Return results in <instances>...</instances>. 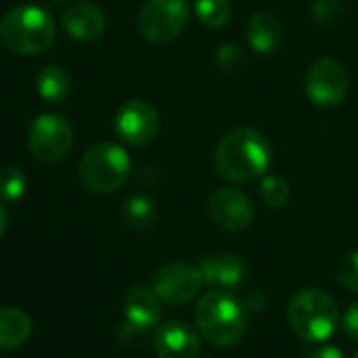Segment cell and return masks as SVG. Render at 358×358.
Wrapping results in <instances>:
<instances>
[{
  "label": "cell",
  "instance_id": "1",
  "mask_svg": "<svg viewBox=\"0 0 358 358\" xmlns=\"http://www.w3.org/2000/svg\"><path fill=\"white\" fill-rule=\"evenodd\" d=\"M273 166V147L266 136L254 128H235L227 132L214 149L216 174L233 185L262 178Z\"/></svg>",
  "mask_w": 358,
  "mask_h": 358
},
{
  "label": "cell",
  "instance_id": "2",
  "mask_svg": "<svg viewBox=\"0 0 358 358\" xmlns=\"http://www.w3.org/2000/svg\"><path fill=\"white\" fill-rule=\"evenodd\" d=\"M195 325L203 340L218 348H231L239 344L248 329V313L231 292L214 289L201 296L195 306Z\"/></svg>",
  "mask_w": 358,
  "mask_h": 358
},
{
  "label": "cell",
  "instance_id": "3",
  "mask_svg": "<svg viewBox=\"0 0 358 358\" xmlns=\"http://www.w3.org/2000/svg\"><path fill=\"white\" fill-rule=\"evenodd\" d=\"M55 21L42 6L19 4L0 19V40L15 55H42L55 42Z\"/></svg>",
  "mask_w": 358,
  "mask_h": 358
},
{
  "label": "cell",
  "instance_id": "4",
  "mask_svg": "<svg viewBox=\"0 0 358 358\" xmlns=\"http://www.w3.org/2000/svg\"><path fill=\"white\" fill-rule=\"evenodd\" d=\"M287 323L300 340L321 344L334 336L340 323V308L329 294L321 289H304L292 298L287 306Z\"/></svg>",
  "mask_w": 358,
  "mask_h": 358
},
{
  "label": "cell",
  "instance_id": "5",
  "mask_svg": "<svg viewBox=\"0 0 358 358\" xmlns=\"http://www.w3.org/2000/svg\"><path fill=\"white\" fill-rule=\"evenodd\" d=\"M130 170L132 162L124 147L115 143H96L80 162V182L94 195H109L128 180Z\"/></svg>",
  "mask_w": 358,
  "mask_h": 358
},
{
  "label": "cell",
  "instance_id": "6",
  "mask_svg": "<svg viewBox=\"0 0 358 358\" xmlns=\"http://www.w3.org/2000/svg\"><path fill=\"white\" fill-rule=\"evenodd\" d=\"M191 19L189 0H145L138 10V31L145 40L166 44L178 38Z\"/></svg>",
  "mask_w": 358,
  "mask_h": 358
},
{
  "label": "cell",
  "instance_id": "7",
  "mask_svg": "<svg viewBox=\"0 0 358 358\" xmlns=\"http://www.w3.org/2000/svg\"><path fill=\"white\" fill-rule=\"evenodd\" d=\"M73 145L71 124L59 113L38 115L27 130L29 153L42 164H57L67 157Z\"/></svg>",
  "mask_w": 358,
  "mask_h": 358
},
{
  "label": "cell",
  "instance_id": "8",
  "mask_svg": "<svg viewBox=\"0 0 358 358\" xmlns=\"http://www.w3.org/2000/svg\"><path fill=\"white\" fill-rule=\"evenodd\" d=\"M348 71L344 65L331 57H321L317 59L304 80L306 96L317 105V107H336L340 105L346 94H348Z\"/></svg>",
  "mask_w": 358,
  "mask_h": 358
},
{
  "label": "cell",
  "instance_id": "9",
  "mask_svg": "<svg viewBox=\"0 0 358 358\" xmlns=\"http://www.w3.org/2000/svg\"><path fill=\"white\" fill-rule=\"evenodd\" d=\"M203 285L201 271L187 262H172L155 271L151 289L159 302L168 306H182L191 302Z\"/></svg>",
  "mask_w": 358,
  "mask_h": 358
},
{
  "label": "cell",
  "instance_id": "10",
  "mask_svg": "<svg viewBox=\"0 0 358 358\" xmlns=\"http://www.w3.org/2000/svg\"><path fill=\"white\" fill-rule=\"evenodd\" d=\"M113 128L122 143L130 147H145L159 132V113L151 103L132 99L117 109Z\"/></svg>",
  "mask_w": 358,
  "mask_h": 358
},
{
  "label": "cell",
  "instance_id": "11",
  "mask_svg": "<svg viewBox=\"0 0 358 358\" xmlns=\"http://www.w3.org/2000/svg\"><path fill=\"white\" fill-rule=\"evenodd\" d=\"M208 214L212 222L224 231H245L254 220V206L245 193L233 187H222L212 193L208 201Z\"/></svg>",
  "mask_w": 358,
  "mask_h": 358
},
{
  "label": "cell",
  "instance_id": "12",
  "mask_svg": "<svg viewBox=\"0 0 358 358\" xmlns=\"http://www.w3.org/2000/svg\"><path fill=\"white\" fill-rule=\"evenodd\" d=\"M153 350L157 358H197L201 355V338L187 323L170 321L155 329Z\"/></svg>",
  "mask_w": 358,
  "mask_h": 358
},
{
  "label": "cell",
  "instance_id": "13",
  "mask_svg": "<svg viewBox=\"0 0 358 358\" xmlns=\"http://www.w3.org/2000/svg\"><path fill=\"white\" fill-rule=\"evenodd\" d=\"M63 29L73 40H96L107 29V17L103 8L90 2H73L63 10Z\"/></svg>",
  "mask_w": 358,
  "mask_h": 358
},
{
  "label": "cell",
  "instance_id": "14",
  "mask_svg": "<svg viewBox=\"0 0 358 358\" xmlns=\"http://www.w3.org/2000/svg\"><path fill=\"white\" fill-rule=\"evenodd\" d=\"M197 268L201 271L203 283L220 289L241 287L248 277L243 260L235 254H208L199 260Z\"/></svg>",
  "mask_w": 358,
  "mask_h": 358
},
{
  "label": "cell",
  "instance_id": "15",
  "mask_svg": "<svg viewBox=\"0 0 358 358\" xmlns=\"http://www.w3.org/2000/svg\"><path fill=\"white\" fill-rule=\"evenodd\" d=\"M124 315L126 323L136 327L138 331H147L155 327L162 319V302L147 287H132L124 298Z\"/></svg>",
  "mask_w": 358,
  "mask_h": 358
},
{
  "label": "cell",
  "instance_id": "16",
  "mask_svg": "<svg viewBox=\"0 0 358 358\" xmlns=\"http://www.w3.org/2000/svg\"><path fill=\"white\" fill-rule=\"evenodd\" d=\"M245 38H248V44H250V48L254 52L271 55L283 42V25L273 13L260 10V13H254L248 19Z\"/></svg>",
  "mask_w": 358,
  "mask_h": 358
},
{
  "label": "cell",
  "instance_id": "17",
  "mask_svg": "<svg viewBox=\"0 0 358 358\" xmlns=\"http://www.w3.org/2000/svg\"><path fill=\"white\" fill-rule=\"evenodd\" d=\"M31 319L15 306H0V350L21 348L31 336Z\"/></svg>",
  "mask_w": 358,
  "mask_h": 358
},
{
  "label": "cell",
  "instance_id": "18",
  "mask_svg": "<svg viewBox=\"0 0 358 358\" xmlns=\"http://www.w3.org/2000/svg\"><path fill=\"white\" fill-rule=\"evenodd\" d=\"M122 218L126 227L136 233H149L157 224L159 212L151 197L147 195H130L122 206Z\"/></svg>",
  "mask_w": 358,
  "mask_h": 358
},
{
  "label": "cell",
  "instance_id": "19",
  "mask_svg": "<svg viewBox=\"0 0 358 358\" xmlns=\"http://www.w3.org/2000/svg\"><path fill=\"white\" fill-rule=\"evenodd\" d=\"M69 88H71V76L63 65H57V63L46 65L36 78L38 96L52 105L61 103L69 94Z\"/></svg>",
  "mask_w": 358,
  "mask_h": 358
},
{
  "label": "cell",
  "instance_id": "20",
  "mask_svg": "<svg viewBox=\"0 0 358 358\" xmlns=\"http://www.w3.org/2000/svg\"><path fill=\"white\" fill-rule=\"evenodd\" d=\"M195 17L212 29H218L231 21L233 6L229 0H193Z\"/></svg>",
  "mask_w": 358,
  "mask_h": 358
},
{
  "label": "cell",
  "instance_id": "21",
  "mask_svg": "<svg viewBox=\"0 0 358 358\" xmlns=\"http://www.w3.org/2000/svg\"><path fill=\"white\" fill-rule=\"evenodd\" d=\"M260 199L268 208H285L292 199V187L279 174H264L260 180Z\"/></svg>",
  "mask_w": 358,
  "mask_h": 358
},
{
  "label": "cell",
  "instance_id": "22",
  "mask_svg": "<svg viewBox=\"0 0 358 358\" xmlns=\"http://www.w3.org/2000/svg\"><path fill=\"white\" fill-rule=\"evenodd\" d=\"M27 191V176L17 166H6L0 170V199L6 203H17Z\"/></svg>",
  "mask_w": 358,
  "mask_h": 358
},
{
  "label": "cell",
  "instance_id": "23",
  "mask_svg": "<svg viewBox=\"0 0 358 358\" xmlns=\"http://www.w3.org/2000/svg\"><path fill=\"white\" fill-rule=\"evenodd\" d=\"M245 55L237 44H220L216 55H214V65L222 73H239L245 67Z\"/></svg>",
  "mask_w": 358,
  "mask_h": 358
},
{
  "label": "cell",
  "instance_id": "24",
  "mask_svg": "<svg viewBox=\"0 0 358 358\" xmlns=\"http://www.w3.org/2000/svg\"><path fill=\"white\" fill-rule=\"evenodd\" d=\"M336 277H338V283H340L344 289H348V292H352V294H358V250L357 252H352V254H348V256L340 262Z\"/></svg>",
  "mask_w": 358,
  "mask_h": 358
},
{
  "label": "cell",
  "instance_id": "25",
  "mask_svg": "<svg viewBox=\"0 0 358 358\" xmlns=\"http://www.w3.org/2000/svg\"><path fill=\"white\" fill-rule=\"evenodd\" d=\"M342 10H344L342 0H317L313 4V19H315V23L325 27V25L336 23Z\"/></svg>",
  "mask_w": 358,
  "mask_h": 358
},
{
  "label": "cell",
  "instance_id": "26",
  "mask_svg": "<svg viewBox=\"0 0 358 358\" xmlns=\"http://www.w3.org/2000/svg\"><path fill=\"white\" fill-rule=\"evenodd\" d=\"M342 329L352 342H358V300L346 308L342 317Z\"/></svg>",
  "mask_w": 358,
  "mask_h": 358
},
{
  "label": "cell",
  "instance_id": "27",
  "mask_svg": "<svg viewBox=\"0 0 358 358\" xmlns=\"http://www.w3.org/2000/svg\"><path fill=\"white\" fill-rule=\"evenodd\" d=\"M241 304L248 315H256L266 308V296L262 292H250L241 298Z\"/></svg>",
  "mask_w": 358,
  "mask_h": 358
},
{
  "label": "cell",
  "instance_id": "28",
  "mask_svg": "<svg viewBox=\"0 0 358 358\" xmlns=\"http://www.w3.org/2000/svg\"><path fill=\"white\" fill-rule=\"evenodd\" d=\"M308 358H346L344 357V352L338 348V346H321V348H317L313 355Z\"/></svg>",
  "mask_w": 358,
  "mask_h": 358
},
{
  "label": "cell",
  "instance_id": "29",
  "mask_svg": "<svg viewBox=\"0 0 358 358\" xmlns=\"http://www.w3.org/2000/svg\"><path fill=\"white\" fill-rule=\"evenodd\" d=\"M6 227H8V216H6V210H4L2 203H0V239H2V235L6 233Z\"/></svg>",
  "mask_w": 358,
  "mask_h": 358
},
{
  "label": "cell",
  "instance_id": "30",
  "mask_svg": "<svg viewBox=\"0 0 358 358\" xmlns=\"http://www.w3.org/2000/svg\"><path fill=\"white\" fill-rule=\"evenodd\" d=\"M50 2H65V0H50Z\"/></svg>",
  "mask_w": 358,
  "mask_h": 358
},
{
  "label": "cell",
  "instance_id": "31",
  "mask_svg": "<svg viewBox=\"0 0 358 358\" xmlns=\"http://www.w3.org/2000/svg\"><path fill=\"white\" fill-rule=\"evenodd\" d=\"M355 358H358V352H357V355H355Z\"/></svg>",
  "mask_w": 358,
  "mask_h": 358
}]
</instances>
